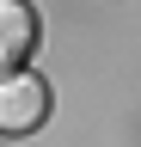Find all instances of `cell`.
Segmentation results:
<instances>
[{"label": "cell", "instance_id": "1", "mask_svg": "<svg viewBox=\"0 0 141 147\" xmlns=\"http://www.w3.org/2000/svg\"><path fill=\"white\" fill-rule=\"evenodd\" d=\"M49 117V80L12 67L0 74V135H37Z\"/></svg>", "mask_w": 141, "mask_h": 147}, {"label": "cell", "instance_id": "2", "mask_svg": "<svg viewBox=\"0 0 141 147\" xmlns=\"http://www.w3.org/2000/svg\"><path fill=\"white\" fill-rule=\"evenodd\" d=\"M37 6L31 0H0V74H12V67H25L31 61V49H37Z\"/></svg>", "mask_w": 141, "mask_h": 147}]
</instances>
